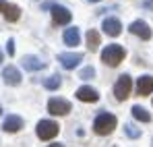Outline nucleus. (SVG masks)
<instances>
[{
	"label": "nucleus",
	"mask_w": 153,
	"mask_h": 147,
	"mask_svg": "<svg viewBox=\"0 0 153 147\" xmlns=\"http://www.w3.org/2000/svg\"><path fill=\"white\" fill-rule=\"evenodd\" d=\"M126 52L122 46H116V44H110L102 50V60L108 64V66H118L122 60H124Z\"/></svg>",
	"instance_id": "1"
},
{
	"label": "nucleus",
	"mask_w": 153,
	"mask_h": 147,
	"mask_svg": "<svg viewBox=\"0 0 153 147\" xmlns=\"http://www.w3.org/2000/svg\"><path fill=\"white\" fill-rule=\"evenodd\" d=\"M116 116L114 114H110V112H102L95 120H93V131L97 133V135H110L114 128H116Z\"/></svg>",
	"instance_id": "2"
},
{
	"label": "nucleus",
	"mask_w": 153,
	"mask_h": 147,
	"mask_svg": "<svg viewBox=\"0 0 153 147\" xmlns=\"http://www.w3.org/2000/svg\"><path fill=\"white\" fill-rule=\"evenodd\" d=\"M130 89H132V79L128 75H120L118 81H116V85H114V96H116V99L118 101H124L128 98V93H130Z\"/></svg>",
	"instance_id": "3"
},
{
	"label": "nucleus",
	"mask_w": 153,
	"mask_h": 147,
	"mask_svg": "<svg viewBox=\"0 0 153 147\" xmlns=\"http://www.w3.org/2000/svg\"><path fill=\"white\" fill-rule=\"evenodd\" d=\"M58 124L54 122V120H39L37 122V137L42 139V141H50V139H54L56 135H58Z\"/></svg>",
	"instance_id": "4"
},
{
	"label": "nucleus",
	"mask_w": 153,
	"mask_h": 147,
	"mask_svg": "<svg viewBox=\"0 0 153 147\" xmlns=\"http://www.w3.org/2000/svg\"><path fill=\"white\" fill-rule=\"evenodd\" d=\"M48 112L54 114V116H64L71 112V104L66 99H60V98H52L48 101Z\"/></svg>",
	"instance_id": "5"
},
{
	"label": "nucleus",
	"mask_w": 153,
	"mask_h": 147,
	"mask_svg": "<svg viewBox=\"0 0 153 147\" xmlns=\"http://www.w3.org/2000/svg\"><path fill=\"white\" fill-rule=\"evenodd\" d=\"M58 60H60V64L66 71H73L76 64L83 60V54H79V52H62V54H58Z\"/></svg>",
	"instance_id": "6"
},
{
	"label": "nucleus",
	"mask_w": 153,
	"mask_h": 147,
	"mask_svg": "<svg viewBox=\"0 0 153 147\" xmlns=\"http://www.w3.org/2000/svg\"><path fill=\"white\" fill-rule=\"evenodd\" d=\"M0 13H2V15H4V19H6V21H10V23L19 21V17H21V8H19L17 4L6 2V0H0Z\"/></svg>",
	"instance_id": "7"
},
{
	"label": "nucleus",
	"mask_w": 153,
	"mask_h": 147,
	"mask_svg": "<svg viewBox=\"0 0 153 147\" xmlns=\"http://www.w3.org/2000/svg\"><path fill=\"white\" fill-rule=\"evenodd\" d=\"M50 13H52V21H54L56 25H66L68 21H71V17H73L68 8H64V6H58V4H54V6H52Z\"/></svg>",
	"instance_id": "8"
},
{
	"label": "nucleus",
	"mask_w": 153,
	"mask_h": 147,
	"mask_svg": "<svg viewBox=\"0 0 153 147\" xmlns=\"http://www.w3.org/2000/svg\"><path fill=\"white\" fill-rule=\"evenodd\" d=\"M130 33H134V35H139L141 40H149L153 35V31H151V27L145 23V21H132L130 23Z\"/></svg>",
	"instance_id": "9"
},
{
	"label": "nucleus",
	"mask_w": 153,
	"mask_h": 147,
	"mask_svg": "<svg viewBox=\"0 0 153 147\" xmlns=\"http://www.w3.org/2000/svg\"><path fill=\"white\" fill-rule=\"evenodd\" d=\"M102 29L105 31V35L116 37V35H120V31H122V23H120L116 17H110V19H105V21H103Z\"/></svg>",
	"instance_id": "10"
},
{
	"label": "nucleus",
	"mask_w": 153,
	"mask_h": 147,
	"mask_svg": "<svg viewBox=\"0 0 153 147\" xmlns=\"http://www.w3.org/2000/svg\"><path fill=\"white\" fill-rule=\"evenodd\" d=\"M153 91V77L151 75H143L137 81V93L139 96H149Z\"/></svg>",
	"instance_id": "11"
},
{
	"label": "nucleus",
	"mask_w": 153,
	"mask_h": 147,
	"mask_svg": "<svg viewBox=\"0 0 153 147\" xmlns=\"http://www.w3.org/2000/svg\"><path fill=\"white\" fill-rule=\"evenodd\" d=\"M2 79L6 85H19L21 83V73L17 71V66H6L2 71Z\"/></svg>",
	"instance_id": "12"
},
{
	"label": "nucleus",
	"mask_w": 153,
	"mask_h": 147,
	"mask_svg": "<svg viewBox=\"0 0 153 147\" xmlns=\"http://www.w3.org/2000/svg\"><path fill=\"white\" fill-rule=\"evenodd\" d=\"M76 98L81 99V101H97V99H100V93H97L93 87L83 85V87L76 89Z\"/></svg>",
	"instance_id": "13"
},
{
	"label": "nucleus",
	"mask_w": 153,
	"mask_h": 147,
	"mask_svg": "<svg viewBox=\"0 0 153 147\" xmlns=\"http://www.w3.org/2000/svg\"><path fill=\"white\" fill-rule=\"evenodd\" d=\"M2 128L6 131V133H17V131H21L23 128V118H19V116H8L6 120H4V124H2Z\"/></svg>",
	"instance_id": "14"
},
{
	"label": "nucleus",
	"mask_w": 153,
	"mask_h": 147,
	"mask_svg": "<svg viewBox=\"0 0 153 147\" xmlns=\"http://www.w3.org/2000/svg\"><path fill=\"white\" fill-rule=\"evenodd\" d=\"M23 69L27 71H42L44 66H46V62H42L39 58H35V56H23Z\"/></svg>",
	"instance_id": "15"
},
{
	"label": "nucleus",
	"mask_w": 153,
	"mask_h": 147,
	"mask_svg": "<svg viewBox=\"0 0 153 147\" xmlns=\"http://www.w3.org/2000/svg\"><path fill=\"white\" fill-rule=\"evenodd\" d=\"M81 42V33H79V27H68L64 31V44L66 46H79Z\"/></svg>",
	"instance_id": "16"
},
{
	"label": "nucleus",
	"mask_w": 153,
	"mask_h": 147,
	"mask_svg": "<svg viewBox=\"0 0 153 147\" xmlns=\"http://www.w3.org/2000/svg\"><path fill=\"white\" fill-rule=\"evenodd\" d=\"M85 37H87V46H89V50H91V52H95V50L102 46V42H100V33H97L95 29H89Z\"/></svg>",
	"instance_id": "17"
},
{
	"label": "nucleus",
	"mask_w": 153,
	"mask_h": 147,
	"mask_svg": "<svg viewBox=\"0 0 153 147\" xmlns=\"http://www.w3.org/2000/svg\"><path fill=\"white\" fill-rule=\"evenodd\" d=\"M132 116L137 118V120H141V122H149L151 120V114L145 110V108H141V106H132Z\"/></svg>",
	"instance_id": "18"
},
{
	"label": "nucleus",
	"mask_w": 153,
	"mask_h": 147,
	"mask_svg": "<svg viewBox=\"0 0 153 147\" xmlns=\"http://www.w3.org/2000/svg\"><path fill=\"white\" fill-rule=\"evenodd\" d=\"M44 87H46V89H58V87H60V77H58V75L48 77V79L44 81Z\"/></svg>",
	"instance_id": "19"
},
{
	"label": "nucleus",
	"mask_w": 153,
	"mask_h": 147,
	"mask_svg": "<svg viewBox=\"0 0 153 147\" xmlns=\"http://www.w3.org/2000/svg\"><path fill=\"white\" fill-rule=\"evenodd\" d=\"M79 77H81V79H93V77H95V69H93V66H85V69L79 73Z\"/></svg>",
	"instance_id": "20"
},
{
	"label": "nucleus",
	"mask_w": 153,
	"mask_h": 147,
	"mask_svg": "<svg viewBox=\"0 0 153 147\" xmlns=\"http://www.w3.org/2000/svg\"><path fill=\"white\" fill-rule=\"evenodd\" d=\"M126 135L132 137V139H139V137H141V131H139L137 126H132V124H126Z\"/></svg>",
	"instance_id": "21"
},
{
	"label": "nucleus",
	"mask_w": 153,
	"mask_h": 147,
	"mask_svg": "<svg viewBox=\"0 0 153 147\" xmlns=\"http://www.w3.org/2000/svg\"><path fill=\"white\" fill-rule=\"evenodd\" d=\"M8 48H6V52H8V56H15V40H8V44H6Z\"/></svg>",
	"instance_id": "22"
},
{
	"label": "nucleus",
	"mask_w": 153,
	"mask_h": 147,
	"mask_svg": "<svg viewBox=\"0 0 153 147\" xmlns=\"http://www.w3.org/2000/svg\"><path fill=\"white\" fill-rule=\"evenodd\" d=\"M48 147H64V145H60V143H54V145H48Z\"/></svg>",
	"instance_id": "23"
},
{
	"label": "nucleus",
	"mask_w": 153,
	"mask_h": 147,
	"mask_svg": "<svg viewBox=\"0 0 153 147\" xmlns=\"http://www.w3.org/2000/svg\"><path fill=\"white\" fill-rule=\"evenodd\" d=\"M89 2H100V0H89Z\"/></svg>",
	"instance_id": "24"
},
{
	"label": "nucleus",
	"mask_w": 153,
	"mask_h": 147,
	"mask_svg": "<svg viewBox=\"0 0 153 147\" xmlns=\"http://www.w3.org/2000/svg\"><path fill=\"white\" fill-rule=\"evenodd\" d=\"M0 62H2V52H0Z\"/></svg>",
	"instance_id": "25"
},
{
	"label": "nucleus",
	"mask_w": 153,
	"mask_h": 147,
	"mask_svg": "<svg viewBox=\"0 0 153 147\" xmlns=\"http://www.w3.org/2000/svg\"><path fill=\"white\" fill-rule=\"evenodd\" d=\"M0 114H2V108H0Z\"/></svg>",
	"instance_id": "26"
}]
</instances>
